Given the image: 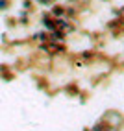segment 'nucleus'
Instances as JSON below:
<instances>
[{
	"instance_id": "20e7f679",
	"label": "nucleus",
	"mask_w": 124,
	"mask_h": 131,
	"mask_svg": "<svg viewBox=\"0 0 124 131\" xmlns=\"http://www.w3.org/2000/svg\"><path fill=\"white\" fill-rule=\"evenodd\" d=\"M33 41H39V42H48L50 41V33L45 30V31H39V33H35V35L32 37Z\"/></svg>"
},
{
	"instance_id": "6e6552de",
	"label": "nucleus",
	"mask_w": 124,
	"mask_h": 131,
	"mask_svg": "<svg viewBox=\"0 0 124 131\" xmlns=\"http://www.w3.org/2000/svg\"><path fill=\"white\" fill-rule=\"evenodd\" d=\"M122 24H124V22H122V19H119V20L115 19V20H111V22L108 24V28H117V26H122Z\"/></svg>"
},
{
	"instance_id": "9d476101",
	"label": "nucleus",
	"mask_w": 124,
	"mask_h": 131,
	"mask_svg": "<svg viewBox=\"0 0 124 131\" xmlns=\"http://www.w3.org/2000/svg\"><path fill=\"white\" fill-rule=\"evenodd\" d=\"M24 9H26V11H32V9H33V7H32V2H30V0H24Z\"/></svg>"
},
{
	"instance_id": "0eeeda50",
	"label": "nucleus",
	"mask_w": 124,
	"mask_h": 131,
	"mask_svg": "<svg viewBox=\"0 0 124 131\" xmlns=\"http://www.w3.org/2000/svg\"><path fill=\"white\" fill-rule=\"evenodd\" d=\"M108 126H109L108 122H98V124H96V126H94V127H93L91 131H104V129L108 127Z\"/></svg>"
},
{
	"instance_id": "423d86ee",
	"label": "nucleus",
	"mask_w": 124,
	"mask_h": 131,
	"mask_svg": "<svg viewBox=\"0 0 124 131\" xmlns=\"http://www.w3.org/2000/svg\"><path fill=\"white\" fill-rule=\"evenodd\" d=\"M65 92H69L70 96L78 94V85H76V83H69V85L65 87Z\"/></svg>"
},
{
	"instance_id": "1a4fd4ad",
	"label": "nucleus",
	"mask_w": 124,
	"mask_h": 131,
	"mask_svg": "<svg viewBox=\"0 0 124 131\" xmlns=\"http://www.w3.org/2000/svg\"><path fill=\"white\" fill-rule=\"evenodd\" d=\"M9 0H0V11H6L7 9V7H9Z\"/></svg>"
},
{
	"instance_id": "39448f33",
	"label": "nucleus",
	"mask_w": 124,
	"mask_h": 131,
	"mask_svg": "<svg viewBox=\"0 0 124 131\" xmlns=\"http://www.w3.org/2000/svg\"><path fill=\"white\" fill-rule=\"evenodd\" d=\"M80 57H82L83 61H87V59L91 61V59H94V57H96V54H94V50H83L82 54H80Z\"/></svg>"
},
{
	"instance_id": "f257e3e1",
	"label": "nucleus",
	"mask_w": 124,
	"mask_h": 131,
	"mask_svg": "<svg viewBox=\"0 0 124 131\" xmlns=\"http://www.w3.org/2000/svg\"><path fill=\"white\" fill-rule=\"evenodd\" d=\"M43 26L46 28V31H48V33H50L52 30H56V28H58V26H56V19H54V17H52L50 13L43 15Z\"/></svg>"
},
{
	"instance_id": "f03ea898",
	"label": "nucleus",
	"mask_w": 124,
	"mask_h": 131,
	"mask_svg": "<svg viewBox=\"0 0 124 131\" xmlns=\"http://www.w3.org/2000/svg\"><path fill=\"white\" fill-rule=\"evenodd\" d=\"M65 13H67V6L52 4V9H50V15L54 17V19H61V17H65Z\"/></svg>"
},
{
	"instance_id": "7ed1b4c3",
	"label": "nucleus",
	"mask_w": 124,
	"mask_h": 131,
	"mask_svg": "<svg viewBox=\"0 0 124 131\" xmlns=\"http://www.w3.org/2000/svg\"><path fill=\"white\" fill-rule=\"evenodd\" d=\"M65 37H67V31L59 30V28H56V30H52V31H50V41L63 42V41H65Z\"/></svg>"
},
{
	"instance_id": "4468645a",
	"label": "nucleus",
	"mask_w": 124,
	"mask_h": 131,
	"mask_svg": "<svg viewBox=\"0 0 124 131\" xmlns=\"http://www.w3.org/2000/svg\"><path fill=\"white\" fill-rule=\"evenodd\" d=\"M70 2H74V4H78V2H80V0H70Z\"/></svg>"
},
{
	"instance_id": "f8f14e48",
	"label": "nucleus",
	"mask_w": 124,
	"mask_h": 131,
	"mask_svg": "<svg viewBox=\"0 0 124 131\" xmlns=\"http://www.w3.org/2000/svg\"><path fill=\"white\" fill-rule=\"evenodd\" d=\"M74 65H76L78 68H83V67H85V63H83V61H76V63H74Z\"/></svg>"
},
{
	"instance_id": "ddd939ff",
	"label": "nucleus",
	"mask_w": 124,
	"mask_h": 131,
	"mask_svg": "<svg viewBox=\"0 0 124 131\" xmlns=\"http://www.w3.org/2000/svg\"><path fill=\"white\" fill-rule=\"evenodd\" d=\"M104 131H113V129H111V126H108V127H106Z\"/></svg>"
},
{
	"instance_id": "9b49d317",
	"label": "nucleus",
	"mask_w": 124,
	"mask_h": 131,
	"mask_svg": "<svg viewBox=\"0 0 124 131\" xmlns=\"http://www.w3.org/2000/svg\"><path fill=\"white\" fill-rule=\"evenodd\" d=\"M37 2L41 6H50V4H54V0H37Z\"/></svg>"
}]
</instances>
